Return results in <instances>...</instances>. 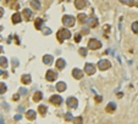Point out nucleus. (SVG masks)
<instances>
[{
    "label": "nucleus",
    "instance_id": "e433bc0d",
    "mask_svg": "<svg viewBox=\"0 0 138 124\" xmlns=\"http://www.w3.org/2000/svg\"><path fill=\"white\" fill-rule=\"evenodd\" d=\"M21 118H22V116H21V114H17V116H15V120H20Z\"/></svg>",
    "mask_w": 138,
    "mask_h": 124
},
{
    "label": "nucleus",
    "instance_id": "7c9ffc66",
    "mask_svg": "<svg viewBox=\"0 0 138 124\" xmlns=\"http://www.w3.org/2000/svg\"><path fill=\"white\" fill-rule=\"evenodd\" d=\"M18 92H20V94H21V95H26V94H27V92H28V91H27V89H25V88H20V90H18Z\"/></svg>",
    "mask_w": 138,
    "mask_h": 124
},
{
    "label": "nucleus",
    "instance_id": "f03ea898",
    "mask_svg": "<svg viewBox=\"0 0 138 124\" xmlns=\"http://www.w3.org/2000/svg\"><path fill=\"white\" fill-rule=\"evenodd\" d=\"M62 23L65 27H72L75 24V17L70 16V15H65L62 17Z\"/></svg>",
    "mask_w": 138,
    "mask_h": 124
},
{
    "label": "nucleus",
    "instance_id": "2f4dec72",
    "mask_svg": "<svg viewBox=\"0 0 138 124\" xmlns=\"http://www.w3.org/2000/svg\"><path fill=\"white\" fill-rule=\"evenodd\" d=\"M12 65H14V69H15V67L18 66V60L17 58H15V57L12 58Z\"/></svg>",
    "mask_w": 138,
    "mask_h": 124
},
{
    "label": "nucleus",
    "instance_id": "72a5a7b5",
    "mask_svg": "<svg viewBox=\"0 0 138 124\" xmlns=\"http://www.w3.org/2000/svg\"><path fill=\"white\" fill-rule=\"evenodd\" d=\"M43 33H44V34H50V33H51V30L48 29V28H44V29H43Z\"/></svg>",
    "mask_w": 138,
    "mask_h": 124
},
{
    "label": "nucleus",
    "instance_id": "58836bf2",
    "mask_svg": "<svg viewBox=\"0 0 138 124\" xmlns=\"http://www.w3.org/2000/svg\"><path fill=\"white\" fill-rule=\"evenodd\" d=\"M1 77H7V73H6V72H4V71H1Z\"/></svg>",
    "mask_w": 138,
    "mask_h": 124
},
{
    "label": "nucleus",
    "instance_id": "a878e982",
    "mask_svg": "<svg viewBox=\"0 0 138 124\" xmlns=\"http://www.w3.org/2000/svg\"><path fill=\"white\" fill-rule=\"evenodd\" d=\"M132 30H133V33L138 34V21H136V22L132 23Z\"/></svg>",
    "mask_w": 138,
    "mask_h": 124
},
{
    "label": "nucleus",
    "instance_id": "4468645a",
    "mask_svg": "<svg viewBox=\"0 0 138 124\" xmlns=\"http://www.w3.org/2000/svg\"><path fill=\"white\" fill-rule=\"evenodd\" d=\"M22 16L25 17V19L26 21H29L31 19V17H32V11L29 9H25L23 11H22Z\"/></svg>",
    "mask_w": 138,
    "mask_h": 124
},
{
    "label": "nucleus",
    "instance_id": "0eeeda50",
    "mask_svg": "<svg viewBox=\"0 0 138 124\" xmlns=\"http://www.w3.org/2000/svg\"><path fill=\"white\" fill-rule=\"evenodd\" d=\"M66 103H67V106H69L70 108H77L78 101H77L76 97H69L67 101H66Z\"/></svg>",
    "mask_w": 138,
    "mask_h": 124
},
{
    "label": "nucleus",
    "instance_id": "ddd939ff",
    "mask_svg": "<svg viewBox=\"0 0 138 124\" xmlns=\"http://www.w3.org/2000/svg\"><path fill=\"white\" fill-rule=\"evenodd\" d=\"M34 27H36V29L40 30L42 27H44V21L42 19V18H37V19H36V22H34Z\"/></svg>",
    "mask_w": 138,
    "mask_h": 124
},
{
    "label": "nucleus",
    "instance_id": "c9c22d12",
    "mask_svg": "<svg viewBox=\"0 0 138 124\" xmlns=\"http://www.w3.org/2000/svg\"><path fill=\"white\" fill-rule=\"evenodd\" d=\"M18 97H20V96H18V94H16V95H14V96H12V100H14V101H17V100H18Z\"/></svg>",
    "mask_w": 138,
    "mask_h": 124
},
{
    "label": "nucleus",
    "instance_id": "aec40b11",
    "mask_svg": "<svg viewBox=\"0 0 138 124\" xmlns=\"http://www.w3.org/2000/svg\"><path fill=\"white\" fill-rule=\"evenodd\" d=\"M26 117H27V119H29V120H33V119H36V112H34L33 110H29V111L27 112Z\"/></svg>",
    "mask_w": 138,
    "mask_h": 124
},
{
    "label": "nucleus",
    "instance_id": "5701e85b",
    "mask_svg": "<svg viewBox=\"0 0 138 124\" xmlns=\"http://www.w3.org/2000/svg\"><path fill=\"white\" fill-rule=\"evenodd\" d=\"M78 21H80L81 23H87L88 18H87V16L84 15V14H80V15H78Z\"/></svg>",
    "mask_w": 138,
    "mask_h": 124
},
{
    "label": "nucleus",
    "instance_id": "39448f33",
    "mask_svg": "<svg viewBox=\"0 0 138 124\" xmlns=\"http://www.w3.org/2000/svg\"><path fill=\"white\" fill-rule=\"evenodd\" d=\"M95 65H93V63H86V66H84V72L88 74V76H92V74H94L95 73Z\"/></svg>",
    "mask_w": 138,
    "mask_h": 124
},
{
    "label": "nucleus",
    "instance_id": "4be33fe9",
    "mask_svg": "<svg viewBox=\"0 0 138 124\" xmlns=\"http://www.w3.org/2000/svg\"><path fill=\"white\" fill-rule=\"evenodd\" d=\"M38 111H39V113H40L42 116H45V113H47V111H48V107L44 106V105H40V106L38 107Z\"/></svg>",
    "mask_w": 138,
    "mask_h": 124
},
{
    "label": "nucleus",
    "instance_id": "9b49d317",
    "mask_svg": "<svg viewBox=\"0 0 138 124\" xmlns=\"http://www.w3.org/2000/svg\"><path fill=\"white\" fill-rule=\"evenodd\" d=\"M87 23H88V26H89L90 28H94V27L98 26V19L95 18V17H90V18H88Z\"/></svg>",
    "mask_w": 138,
    "mask_h": 124
},
{
    "label": "nucleus",
    "instance_id": "f704fd0d",
    "mask_svg": "<svg viewBox=\"0 0 138 124\" xmlns=\"http://www.w3.org/2000/svg\"><path fill=\"white\" fill-rule=\"evenodd\" d=\"M101 100H103V97H101V96H99V95L95 96V101H97V102H100Z\"/></svg>",
    "mask_w": 138,
    "mask_h": 124
},
{
    "label": "nucleus",
    "instance_id": "7ed1b4c3",
    "mask_svg": "<svg viewBox=\"0 0 138 124\" xmlns=\"http://www.w3.org/2000/svg\"><path fill=\"white\" fill-rule=\"evenodd\" d=\"M97 66H98V68L100 71H106V69H109L111 67V63H110V61H108V60H100Z\"/></svg>",
    "mask_w": 138,
    "mask_h": 124
},
{
    "label": "nucleus",
    "instance_id": "c756f323",
    "mask_svg": "<svg viewBox=\"0 0 138 124\" xmlns=\"http://www.w3.org/2000/svg\"><path fill=\"white\" fill-rule=\"evenodd\" d=\"M80 55H81V56H87V49L81 48V49H80Z\"/></svg>",
    "mask_w": 138,
    "mask_h": 124
},
{
    "label": "nucleus",
    "instance_id": "cd10ccee",
    "mask_svg": "<svg viewBox=\"0 0 138 124\" xmlns=\"http://www.w3.org/2000/svg\"><path fill=\"white\" fill-rule=\"evenodd\" d=\"M65 120L66 122H69V120H73V117H72V114L70 112H67L66 114H65Z\"/></svg>",
    "mask_w": 138,
    "mask_h": 124
},
{
    "label": "nucleus",
    "instance_id": "dca6fc26",
    "mask_svg": "<svg viewBox=\"0 0 138 124\" xmlns=\"http://www.w3.org/2000/svg\"><path fill=\"white\" fill-rule=\"evenodd\" d=\"M53 60H54V57H53L51 55H45V56H43V62H44L45 65H51Z\"/></svg>",
    "mask_w": 138,
    "mask_h": 124
},
{
    "label": "nucleus",
    "instance_id": "c85d7f7f",
    "mask_svg": "<svg viewBox=\"0 0 138 124\" xmlns=\"http://www.w3.org/2000/svg\"><path fill=\"white\" fill-rule=\"evenodd\" d=\"M7 90V88H6V85L4 84V83H1V84H0V92H1V94H4V92Z\"/></svg>",
    "mask_w": 138,
    "mask_h": 124
},
{
    "label": "nucleus",
    "instance_id": "6ab92c4d",
    "mask_svg": "<svg viewBox=\"0 0 138 124\" xmlns=\"http://www.w3.org/2000/svg\"><path fill=\"white\" fill-rule=\"evenodd\" d=\"M31 80H32V78H31V76H29V74H23V76H22V78H21V81H22L23 84H29Z\"/></svg>",
    "mask_w": 138,
    "mask_h": 124
},
{
    "label": "nucleus",
    "instance_id": "423d86ee",
    "mask_svg": "<svg viewBox=\"0 0 138 124\" xmlns=\"http://www.w3.org/2000/svg\"><path fill=\"white\" fill-rule=\"evenodd\" d=\"M56 78H58V73H56L55 71L49 69V71L47 72V74H45V79H47L48 81H54Z\"/></svg>",
    "mask_w": 138,
    "mask_h": 124
},
{
    "label": "nucleus",
    "instance_id": "a211bd4d",
    "mask_svg": "<svg viewBox=\"0 0 138 124\" xmlns=\"http://www.w3.org/2000/svg\"><path fill=\"white\" fill-rule=\"evenodd\" d=\"M65 66H66V62H65V60H64V58H59V60L56 61V67H58L59 69H62Z\"/></svg>",
    "mask_w": 138,
    "mask_h": 124
},
{
    "label": "nucleus",
    "instance_id": "1a4fd4ad",
    "mask_svg": "<svg viewBox=\"0 0 138 124\" xmlns=\"http://www.w3.org/2000/svg\"><path fill=\"white\" fill-rule=\"evenodd\" d=\"M87 4H88V0H75V6L78 10L84 9V7L87 6Z\"/></svg>",
    "mask_w": 138,
    "mask_h": 124
},
{
    "label": "nucleus",
    "instance_id": "ea45409f",
    "mask_svg": "<svg viewBox=\"0 0 138 124\" xmlns=\"http://www.w3.org/2000/svg\"><path fill=\"white\" fill-rule=\"evenodd\" d=\"M133 1H134V6L138 7V0H133Z\"/></svg>",
    "mask_w": 138,
    "mask_h": 124
},
{
    "label": "nucleus",
    "instance_id": "f257e3e1",
    "mask_svg": "<svg viewBox=\"0 0 138 124\" xmlns=\"http://www.w3.org/2000/svg\"><path fill=\"white\" fill-rule=\"evenodd\" d=\"M56 37H58V40L60 41V43H62L64 40L71 38V33H70V30L67 28H62L56 33Z\"/></svg>",
    "mask_w": 138,
    "mask_h": 124
},
{
    "label": "nucleus",
    "instance_id": "b1692460",
    "mask_svg": "<svg viewBox=\"0 0 138 124\" xmlns=\"http://www.w3.org/2000/svg\"><path fill=\"white\" fill-rule=\"evenodd\" d=\"M31 5L33 6L34 9H37V10H39V9H40V6H42V5H40V3L38 1V0H32V1H31Z\"/></svg>",
    "mask_w": 138,
    "mask_h": 124
},
{
    "label": "nucleus",
    "instance_id": "6e6552de",
    "mask_svg": "<svg viewBox=\"0 0 138 124\" xmlns=\"http://www.w3.org/2000/svg\"><path fill=\"white\" fill-rule=\"evenodd\" d=\"M50 102L51 103H54L55 106H60L61 103H62V97L60 95H53L50 97Z\"/></svg>",
    "mask_w": 138,
    "mask_h": 124
},
{
    "label": "nucleus",
    "instance_id": "4c0bfd02",
    "mask_svg": "<svg viewBox=\"0 0 138 124\" xmlns=\"http://www.w3.org/2000/svg\"><path fill=\"white\" fill-rule=\"evenodd\" d=\"M73 122H77V123H81L82 122V118L80 117V118H76V119H73Z\"/></svg>",
    "mask_w": 138,
    "mask_h": 124
},
{
    "label": "nucleus",
    "instance_id": "2eb2a0df",
    "mask_svg": "<svg viewBox=\"0 0 138 124\" xmlns=\"http://www.w3.org/2000/svg\"><path fill=\"white\" fill-rule=\"evenodd\" d=\"M56 90L60 91V92L65 91V90H66V84H65L64 81H59L58 84H56Z\"/></svg>",
    "mask_w": 138,
    "mask_h": 124
},
{
    "label": "nucleus",
    "instance_id": "412c9836",
    "mask_svg": "<svg viewBox=\"0 0 138 124\" xmlns=\"http://www.w3.org/2000/svg\"><path fill=\"white\" fill-rule=\"evenodd\" d=\"M42 97H43V94H42L40 91H37L36 94L33 95V101H34V102H39V101L42 100Z\"/></svg>",
    "mask_w": 138,
    "mask_h": 124
},
{
    "label": "nucleus",
    "instance_id": "393cba45",
    "mask_svg": "<svg viewBox=\"0 0 138 124\" xmlns=\"http://www.w3.org/2000/svg\"><path fill=\"white\" fill-rule=\"evenodd\" d=\"M0 65H1V67L4 68H6L7 67V60L5 58V56H1V57H0Z\"/></svg>",
    "mask_w": 138,
    "mask_h": 124
},
{
    "label": "nucleus",
    "instance_id": "20e7f679",
    "mask_svg": "<svg viewBox=\"0 0 138 124\" xmlns=\"http://www.w3.org/2000/svg\"><path fill=\"white\" fill-rule=\"evenodd\" d=\"M101 46V43L98 40V39H90L89 41H88V48L90 49V50H97V49H99Z\"/></svg>",
    "mask_w": 138,
    "mask_h": 124
},
{
    "label": "nucleus",
    "instance_id": "9d476101",
    "mask_svg": "<svg viewBox=\"0 0 138 124\" xmlns=\"http://www.w3.org/2000/svg\"><path fill=\"white\" fill-rule=\"evenodd\" d=\"M72 76L75 79H81L83 77V71H81L78 68H73L72 69Z\"/></svg>",
    "mask_w": 138,
    "mask_h": 124
},
{
    "label": "nucleus",
    "instance_id": "473e14b6",
    "mask_svg": "<svg viewBox=\"0 0 138 124\" xmlns=\"http://www.w3.org/2000/svg\"><path fill=\"white\" fill-rule=\"evenodd\" d=\"M81 39H82V35H81V34H76V37H75L76 43H80V41H81Z\"/></svg>",
    "mask_w": 138,
    "mask_h": 124
},
{
    "label": "nucleus",
    "instance_id": "f8f14e48",
    "mask_svg": "<svg viewBox=\"0 0 138 124\" xmlns=\"http://www.w3.org/2000/svg\"><path fill=\"white\" fill-rule=\"evenodd\" d=\"M115 110H116V103L115 102H109L106 108H105V111H106L108 113H112Z\"/></svg>",
    "mask_w": 138,
    "mask_h": 124
},
{
    "label": "nucleus",
    "instance_id": "bb28decb",
    "mask_svg": "<svg viewBox=\"0 0 138 124\" xmlns=\"http://www.w3.org/2000/svg\"><path fill=\"white\" fill-rule=\"evenodd\" d=\"M120 1H121L122 4L128 5V6H133V5H134V1H133V0H120Z\"/></svg>",
    "mask_w": 138,
    "mask_h": 124
},
{
    "label": "nucleus",
    "instance_id": "f3484780",
    "mask_svg": "<svg viewBox=\"0 0 138 124\" xmlns=\"http://www.w3.org/2000/svg\"><path fill=\"white\" fill-rule=\"evenodd\" d=\"M21 21H22V17H21V15L18 12H16V14L12 15V22L14 23H20Z\"/></svg>",
    "mask_w": 138,
    "mask_h": 124
}]
</instances>
